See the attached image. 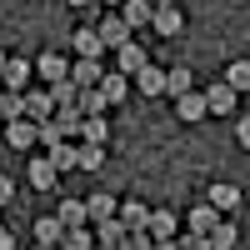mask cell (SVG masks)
Returning a JSON list of instances; mask_svg holds the SVG:
<instances>
[{
  "label": "cell",
  "mask_w": 250,
  "mask_h": 250,
  "mask_svg": "<svg viewBox=\"0 0 250 250\" xmlns=\"http://www.w3.org/2000/svg\"><path fill=\"white\" fill-rule=\"evenodd\" d=\"M25 115H30V120H50V115H55V95H50V85L25 90Z\"/></svg>",
  "instance_id": "1"
},
{
  "label": "cell",
  "mask_w": 250,
  "mask_h": 250,
  "mask_svg": "<svg viewBox=\"0 0 250 250\" xmlns=\"http://www.w3.org/2000/svg\"><path fill=\"white\" fill-rule=\"evenodd\" d=\"M125 235H130V230H125V220L120 215H105V220H95V245H125Z\"/></svg>",
  "instance_id": "2"
},
{
  "label": "cell",
  "mask_w": 250,
  "mask_h": 250,
  "mask_svg": "<svg viewBox=\"0 0 250 250\" xmlns=\"http://www.w3.org/2000/svg\"><path fill=\"white\" fill-rule=\"evenodd\" d=\"M30 75H35L30 60H5V75H0V85H5V90H30Z\"/></svg>",
  "instance_id": "3"
},
{
  "label": "cell",
  "mask_w": 250,
  "mask_h": 250,
  "mask_svg": "<svg viewBox=\"0 0 250 250\" xmlns=\"http://www.w3.org/2000/svg\"><path fill=\"white\" fill-rule=\"evenodd\" d=\"M5 140L15 145V150H30V145H35V120H30V115L5 120Z\"/></svg>",
  "instance_id": "4"
},
{
  "label": "cell",
  "mask_w": 250,
  "mask_h": 250,
  "mask_svg": "<svg viewBox=\"0 0 250 250\" xmlns=\"http://www.w3.org/2000/svg\"><path fill=\"white\" fill-rule=\"evenodd\" d=\"M205 245H210V250H235L240 245V230H235L230 220H215L210 230H205Z\"/></svg>",
  "instance_id": "5"
},
{
  "label": "cell",
  "mask_w": 250,
  "mask_h": 250,
  "mask_svg": "<svg viewBox=\"0 0 250 250\" xmlns=\"http://www.w3.org/2000/svg\"><path fill=\"white\" fill-rule=\"evenodd\" d=\"M95 35H100V45H115V50L125 45V40H135V30H130V25H125V20H120V15H110V20H105V25H100V30H95Z\"/></svg>",
  "instance_id": "6"
},
{
  "label": "cell",
  "mask_w": 250,
  "mask_h": 250,
  "mask_svg": "<svg viewBox=\"0 0 250 250\" xmlns=\"http://www.w3.org/2000/svg\"><path fill=\"white\" fill-rule=\"evenodd\" d=\"M100 75H105V70H100V60H90V55H80L75 65H70V80H75L80 90H85V85H100Z\"/></svg>",
  "instance_id": "7"
},
{
  "label": "cell",
  "mask_w": 250,
  "mask_h": 250,
  "mask_svg": "<svg viewBox=\"0 0 250 250\" xmlns=\"http://www.w3.org/2000/svg\"><path fill=\"white\" fill-rule=\"evenodd\" d=\"M215 205L220 215H230V210H240V185H210V195H205Z\"/></svg>",
  "instance_id": "8"
},
{
  "label": "cell",
  "mask_w": 250,
  "mask_h": 250,
  "mask_svg": "<svg viewBox=\"0 0 250 250\" xmlns=\"http://www.w3.org/2000/svg\"><path fill=\"white\" fill-rule=\"evenodd\" d=\"M205 110H215V115H230V110H235V90L225 85V80H220V85H210V90H205Z\"/></svg>",
  "instance_id": "9"
},
{
  "label": "cell",
  "mask_w": 250,
  "mask_h": 250,
  "mask_svg": "<svg viewBox=\"0 0 250 250\" xmlns=\"http://www.w3.org/2000/svg\"><path fill=\"white\" fill-rule=\"evenodd\" d=\"M100 95H105V105H120V100H125V90H130V75H100V85H95Z\"/></svg>",
  "instance_id": "10"
},
{
  "label": "cell",
  "mask_w": 250,
  "mask_h": 250,
  "mask_svg": "<svg viewBox=\"0 0 250 250\" xmlns=\"http://www.w3.org/2000/svg\"><path fill=\"white\" fill-rule=\"evenodd\" d=\"M60 245H70V250H90V245H95V230H90V220H80V225H65V230H60Z\"/></svg>",
  "instance_id": "11"
},
{
  "label": "cell",
  "mask_w": 250,
  "mask_h": 250,
  "mask_svg": "<svg viewBox=\"0 0 250 250\" xmlns=\"http://www.w3.org/2000/svg\"><path fill=\"white\" fill-rule=\"evenodd\" d=\"M150 0H125V5H120V20H125V25H130V30H140V25H150Z\"/></svg>",
  "instance_id": "12"
},
{
  "label": "cell",
  "mask_w": 250,
  "mask_h": 250,
  "mask_svg": "<svg viewBox=\"0 0 250 250\" xmlns=\"http://www.w3.org/2000/svg\"><path fill=\"white\" fill-rule=\"evenodd\" d=\"M115 55H120V75H135V70L145 65V60H150V55H145V45H135V40H125V45H120Z\"/></svg>",
  "instance_id": "13"
},
{
  "label": "cell",
  "mask_w": 250,
  "mask_h": 250,
  "mask_svg": "<svg viewBox=\"0 0 250 250\" xmlns=\"http://www.w3.org/2000/svg\"><path fill=\"white\" fill-rule=\"evenodd\" d=\"M135 85H140L145 95H160V90H165V70H160V65H150V60H145V65L135 70Z\"/></svg>",
  "instance_id": "14"
},
{
  "label": "cell",
  "mask_w": 250,
  "mask_h": 250,
  "mask_svg": "<svg viewBox=\"0 0 250 250\" xmlns=\"http://www.w3.org/2000/svg\"><path fill=\"white\" fill-rule=\"evenodd\" d=\"M215 220H220V210H215V205H210V200H200V205H195V210H190V230L200 235V245H205V230H210V225H215Z\"/></svg>",
  "instance_id": "15"
},
{
  "label": "cell",
  "mask_w": 250,
  "mask_h": 250,
  "mask_svg": "<svg viewBox=\"0 0 250 250\" xmlns=\"http://www.w3.org/2000/svg\"><path fill=\"white\" fill-rule=\"evenodd\" d=\"M150 25H155V35H180V10H175V5L150 10Z\"/></svg>",
  "instance_id": "16"
},
{
  "label": "cell",
  "mask_w": 250,
  "mask_h": 250,
  "mask_svg": "<svg viewBox=\"0 0 250 250\" xmlns=\"http://www.w3.org/2000/svg\"><path fill=\"white\" fill-rule=\"evenodd\" d=\"M175 115H180V120H200V115H205V95H200V90L175 95Z\"/></svg>",
  "instance_id": "17"
},
{
  "label": "cell",
  "mask_w": 250,
  "mask_h": 250,
  "mask_svg": "<svg viewBox=\"0 0 250 250\" xmlns=\"http://www.w3.org/2000/svg\"><path fill=\"white\" fill-rule=\"evenodd\" d=\"M75 110H80V115H105L110 105H105V95H100L95 85H85V90L75 95Z\"/></svg>",
  "instance_id": "18"
},
{
  "label": "cell",
  "mask_w": 250,
  "mask_h": 250,
  "mask_svg": "<svg viewBox=\"0 0 250 250\" xmlns=\"http://www.w3.org/2000/svg\"><path fill=\"white\" fill-rule=\"evenodd\" d=\"M145 230H150V240H170V235H175V215H170V210H150Z\"/></svg>",
  "instance_id": "19"
},
{
  "label": "cell",
  "mask_w": 250,
  "mask_h": 250,
  "mask_svg": "<svg viewBox=\"0 0 250 250\" xmlns=\"http://www.w3.org/2000/svg\"><path fill=\"white\" fill-rule=\"evenodd\" d=\"M120 220H125V230H145V220H150V210H145V205L140 200H125L120 205V210H115Z\"/></svg>",
  "instance_id": "20"
},
{
  "label": "cell",
  "mask_w": 250,
  "mask_h": 250,
  "mask_svg": "<svg viewBox=\"0 0 250 250\" xmlns=\"http://www.w3.org/2000/svg\"><path fill=\"white\" fill-rule=\"evenodd\" d=\"M110 135V125L100 120V115H80V140H90V145H105Z\"/></svg>",
  "instance_id": "21"
},
{
  "label": "cell",
  "mask_w": 250,
  "mask_h": 250,
  "mask_svg": "<svg viewBox=\"0 0 250 250\" xmlns=\"http://www.w3.org/2000/svg\"><path fill=\"white\" fill-rule=\"evenodd\" d=\"M75 160H80V145H70V140L50 145V165H55V170H75Z\"/></svg>",
  "instance_id": "22"
},
{
  "label": "cell",
  "mask_w": 250,
  "mask_h": 250,
  "mask_svg": "<svg viewBox=\"0 0 250 250\" xmlns=\"http://www.w3.org/2000/svg\"><path fill=\"white\" fill-rule=\"evenodd\" d=\"M25 115V90H0V120H20Z\"/></svg>",
  "instance_id": "23"
},
{
  "label": "cell",
  "mask_w": 250,
  "mask_h": 250,
  "mask_svg": "<svg viewBox=\"0 0 250 250\" xmlns=\"http://www.w3.org/2000/svg\"><path fill=\"white\" fill-rule=\"evenodd\" d=\"M60 140H65V130H60L55 115H50V120H35V145H45V150H50V145H60Z\"/></svg>",
  "instance_id": "24"
},
{
  "label": "cell",
  "mask_w": 250,
  "mask_h": 250,
  "mask_svg": "<svg viewBox=\"0 0 250 250\" xmlns=\"http://www.w3.org/2000/svg\"><path fill=\"white\" fill-rule=\"evenodd\" d=\"M105 215H115V195H85V220L95 225V220H105Z\"/></svg>",
  "instance_id": "25"
},
{
  "label": "cell",
  "mask_w": 250,
  "mask_h": 250,
  "mask_svg": "<svg viewBox=\"0 0 250 250\" xmlns=\"http://www.w3.org/2000/svg\"><path fill=\"white\" fill-rule=\"evenodd\" d=\"M40 80H45V85H50V80H65L70 75V65H65V60H60V55H40Z\"/></svg>",
  "instance_id": "26"
},
{
  "label": "cell",
  "mask_w": 250,
  "mask_h": 250,
  "mask_svg": "<svg viewBox=\"0 0 250 250\" xmlns=\"http://www.w3.org/2000/svg\"><path fill=\"white\" fill-rule=\"evenodd\" d=\"M185 90H195V75L190 70H165V90L160 95H185Z\"/></svg>",
  "instance_id": "27"
},
{
  "label": "cell",
  "mask_w": 250,
  "mask_h": 250,
  "mask_svg": "<svg viewBox=\"0 0 250 250\" xmlns=\"http://www.w3.org/2000/svg\"><path fill=\"white\" fill-rule=\"evenodd\" d=\"M55 165H50V155L45 160H30V180H35V190H50V185H55Z\"/></svg>",
  "instance_id": "28"
},
{
  "label": "cell",
  "mask_w": 250,
  "mask_h": 250,
  "mask_svg": "<svg viewBox=\"0 0 250 250\" xmlns=\"http://www.w3.org/2000/svg\"><path fill=\"white\" fill-rule=\"evenodd\" d=\"M70 40H75V50H80V55H90V60H100V50H105V45H100V35H95V30H85V25H80Z\"/></svg>",
  "instance_id": "29"
},
{
  "label": "cell",
  "mask_w": 250,
  "mask_h": 250,
  "mask_svg": "<svg viewBox=\"0 0 250 250\" xmlns=\"http://www.w3.org/2000/svg\"><path fill=\"white\" fill-rule=\"evenodd\" d=\"M55 120H60V130H65V140H80V110L75 105H55Z\"/></svg>",
  "instance_id": "30"
},
{
  "label": "cell",
  "mask_w": 250,
  "mask_h": 250,
  "mask_svg": "<svg viewBox=\"0 0 250 250\" xmlns=\"http://www.w3.org/2000/svg\"><path fill=\"white\" fill-rule=\"evenodd\" d=\"M100 165H105V155H100V145L80 140V160H75V170H100Z\"/></svg>",
  "instance_id": "31"
},
{
  "label": "cell",
  "mask_w": 250,
  "mask_h": 250,
  "mask_svg": "<svg viewBox=\"0 0 250 250\" xmlns=\"http://www.w3.org/2000/svg\"><path fill=\"white\" fill-rule=\"evenodd\" d=\"M50 95H55V105H75V95H80V85L65 75V80H50Z\"/></svg>",
  "instance_id": "32"
},
{
  "label": "cell",
  "mask_w": 250,
  "mask_h": 250,
  "mask_svg": "<svg viewBox=\"0 0 250 250\" xmlns=\"http://www.w3.org/2000/svg\"><path fill=\"white\" fill-rule=\"evenodd\" d=\"M55 220H60V225H80V220H85V200H60Z\"/></svg>",
  "instance_id": "33"
},
{
  "label": "cell",
  "mask_w": 250,
  "mask_h": 250,
  "mask_svg": "<svg viewBox=\"0 0 250 250\" xmlns=\"http://www.w3.org/2000/svg\"><path fill=\"white\" fill-rule=\"evenodd\" d=\"M60 230H65V225H60L55 215H50V220H35V240H40V245H60Z\"/></svg>",
  "instance_id": "34"
},
{
  "label": "cell",
  "mask_w": 250,
  "mask_h": 250,
  "mask_svg": "<svg viewBox=\"0 0 250 250\" xmlns=\"http://www.w3.org/2000/svg\"><path fill=\"white\" fill-rule=\"evenodd\" d=\"M225 85H230V90H245L250 85V65H245V60H235V65L225 70Z\"/></svg>",
  "instance_id": "35"
},
{
  "label": "cell",
  "mask_w": 250,
  "mask_h": 250,
  "mask_svg": "<svg viewBox=\"0 0 250 250\" xmlns=\"http://www.w3.org/2000/svg\"><path fill=\"white\" fill-rule=\"evenodd\" d=\"M15 245H20V240H15V235L5 230V225H0V250H15Z\"/></svg>",
  "instance_id": "36"
},
{
  "label": "cell",
  "mask_w": 250,
  "mask_h": 250,
  "mask_svg": "<svg viewBox=\"0 0 250 250\" xmlns=\"http://www.w3.org/2000/svg\"><path fill=\"white\" fill-rule=\"evenodd\" d=\"M5 200H10V180L0 175V205H5Z\"/></svg>",
  "instance_id": "37"
},
{
  "label": "cell",
  "mask_w": 250,
  "mask_h": 250,
  "mask_svg": "<svg viewBox=\"0 0 250 250\" xmlns=\"http://www.w3.org/2000/svg\"><path fill=\"white\" fill-rule=\"evenodd\" d=\"M150 5H155V10H160V5H175V0H150Z\"/></svg>",
  "instance_id": "38"
},
{
  "label": "cell",
  "mask_w": 250,
  "mask_h": 250,
  "mask_svg": "<svg viewBox=\"0 0 250 250\" xmlns=\"http://www.w3.org/2000/svg\"><path fill=\"white\" fill-rule=\"evenodd\" d=\"M70 5H75V10H80V5H90V0H70Z\"/></svg>",
  "instance_id": "39"
},
{
  "label": "cell",
  "mask_w": 250,
  "mask_h": 250,
  "mask_svg": "<svg viewBox=\"0 0 250 250\" xmlns=\"http://www.w3.org/2000/svg\"><path fill=\"white\" fill-rule=\"evenodd\" d=\"M0 75H5V55H0Z\"/></svg>",
  "instance_id": "40"
},
{
  "label": "cell",
  "mask_w": 250,
  "mask_h": 250,
  "mask_svg": "<svg viewBox=\"0 0 250 250\" xmlns=\"http://www.w3.org/2000/svg\"><path fill=\"white\" fill-rule=\"evenodd\" d=\"M110 5H125V0H110Z\"/></svg>",
  "instance_id": "41"
},
{
  "label": "cell",
  "mask_w": 250,
  "mask_h": 250,
  "mask_svg": "<svg viewBox=\"0 0 250 250\" xmlns=\"http://www.w3.org/2000/svg\"><path fill=\"white\" fill-rule=\"evenodd\" d=\"M0 90H5V85H0Z\"/></svg>",
  "instance_id": "42"
}]
</instances>
